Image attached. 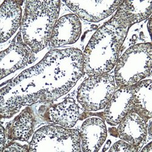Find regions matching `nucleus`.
I'll return each instance as SVG.
<instances>
[{
	"label": "nucleus",
	"instance_id": "7ed1b4c3",
	"mask_svg": "<svg viewBox=\"0 0 152 152\" xmlns=\"http://www.w3.org/2000/svg\"><path fill=\"white\" fill-rule=\"evenodd\" d=\"M60 1H27L21 24L23 41L35 53L50 43L57 21Z\"/></svg>",
	"mask_w": 152,
	"mask_h": 152
},
{
	"label": "nucleus",
	"instance_id": "1a4fd4ad",
	"mask_svg": "<svg viewBox=\"0 0 152 152\" xmlns=\"http://www.w3.org/2000/svg\"><path fill=\"white\" fill-rule=\"evenodd\" d=\"M147 121L136 111H131L119 124V137L122 141L139 148L147 134Z\"/></svg>",
	"mask_w": 152,
	"mask_h": 152
},
{
	"label": "nucleus",
	"instance_id": "9d476101",
	"mask_svg": "<svg viewBox=\"0 0 152 152\" xmlns=\"http://www.w3.org/2000/svg\"><path fill=\"white\" fill-rule=\"evenodd\" d=\"M82 32L79 17L75 14H68L60 18L55 24L50 44L57 48L75 43Z\"/></svg>",
	"mask_w": 152,
	"mask_h": 152
},
{
	"label": "nucleus",
	"instance_id": "20e7f679",
	"mask_svg": "<svg viewBox=\"0 0 152 152\" xmlns=\"http://www.w3.org/2000/svg\"><path fill=\"white\" fill-rule=\"evenodd\" d=\"M152 46L150 43L129 48L118 60L115 71V83L119 88L134 85L150 74Z\"/></svg>",
	"mask_w": 152,
	"mask_h": 152
},
{
	"label": "nucleus",
	"instance_id": "423d86ee",
	"mask_svg": "<svg viewBox=\"0 0 152 152\" xmlns=\"http://www.w3.org/2000/svg\"><path fill=\"white\" fill-rule=\"evenodd\" d=\"M116 83L112 75H90L80 85L77 100L86 111H95L107 106L115 93Z\"/></svg>",
	"mask_w": 152,
	"mask_h": 152
},
{
	"label": "nucleus",
	"instance_id": "39448f33",
	"mask_svg": "<svg viewBox=\"0 0 152 152\" xmlns=\"http://www.w3.org/2000/svg\"><path fill=\"white\" fill-rule=\"evenodd\" d=\"M80 132L75 129L48 125L38 130L29 151H80Z\"/></svg>",
	"mask_w": 152,
	"mask_h": 152
},
{
	"label": "nucleus",
	"instance_id": "a211bd4d",
	"mask_svg": "<svg viewBox=\"0 0 152 152\" xmlns=\"http://www.w3.org/2000/svg\"><path fill=\"white\" fill-rule=\"evenodd\" d=\"M138 147L124 141H119L114 144L110 151H137Z\"/></svg>",
	"mask_w": 152,
	"mask_h": 152
},
{
	"label": "nucleus",
	"instance_id": "ddd939ff",
	"mask_svg": "<svg viewBox=\"0 0 152 152\" xmlns=\"http://www.w3.org/2000/svg\"><path fill=\"white\" fill-rule=\"evenodd\" d=\"M79 118V108L71 98L50 107L45 113V118L48 122L66 129L73 127Z\"/></svg>",
	"mask_w": 152,
	"mask_h": 152
},
{
	"label": "nucleus",
	"instance_id": "f3484780",
	"mask_svg": "<svg viewBox=\"0 0 152 152\" xmlns=\"http://www.w3.org/2000/svg\"><path fill=\"white\" fill-rule=\"evenodd\" d=\"M152 1H123L119 9L133 25L148 18L151 14Z\"/></svg>",
	"mask_w": 152,
	"mask_h": 152
},
{
	"label": "nucleus",
	"instance_id": "9b49d317",
	"mask_svg": "<svg viewBox=\"0 0 152 152\" xmlns=\"http://www.w3.org/2000/svg\"><path fill=\"white\" fill-rule=\"evenodd\" d=\"M31 51L26 44L20 41L12 43L7 49L1 51V79L26 65L30 59Z\"/></svg>",
	"mask_w": 152,
	"mask_h": 152
},
{
	"label": "nucleus",
	"instance_id": "2eb2a0df",
	"mask_svg": "<svg viewBox=\"0 0 152 152\" xmlns=\"http://www.w3.org/2000/svg\"><path fill=\"white\" fill-rule=\"evenodd\" d=\"M35 123L34 113L27 107L7 126L6 134L11 141H27L31 136Z\"/></svg>",
	"mask_w": 152,
	"mask_h": 152
},
{
	"label": "nucleus",
	"instance_id": "f257e3e1",
	"mask_svg": "<svg viewBox=\"0 0 152 152\" xmlns=\"http://www.w3.org/2000/svg\"><path fill=\"white\" fill-rule=\"evenodd\" d=\"M83 53L68 48L48 52L1 90V115L10 118L23 106L50 102L67 93L82 77Z\"/></svg>",
	"mask_w": 152,
	"mask_h": 152
},
{
	"label": "nucleus",
	"instance_id": "f8f14e48",
	"mask_svg": "<svg viewBox=\"0 0 152 152\" xmlns=\"http://www.w3.org/2000/svg\"><path fill=\"white\" fill-rule=\"evenodd\" d=\"M107 130L104 122L97 118L86 119L80 132L82 151H97L105 142Z\"/></svg>",
	"mask_w": 152,
	"mask_h": 152
},
{
	"label": "nucleus",
	"instance_id": "6ab92c4d",
	"mask_svg": "<svg viewBox=\"0 0 152 152\" xmlns=\"http://www.w3.org/2000/svg\"><path fill=\"white\" fill-rule=\"evenodd\" d=\"M3 151H29V147L18 143H11L4 148Z\"/></svg>",
	"mask_w": 152,
	"mask_h": 152
},
{
	"label": "nucleus",
	"instance_id": "412c9836",
	"mask_svg": "<svg viewBox=\"0 0 152 152\" xmlns=\"http://www.w3.org/2000/svg\"><path fill=\"white\" fill-rule=\"evenodd\" d=\"M142 151H149V152H152V149H151V142H150L148 144H147L142 150Z\"/></svg>",
	"mask_w": 152,
	"mask_h": 152
},
{
	"label": "nucleus",
	"instance_id": "6e6552de",
	"mask_svg": "<svg viewBox=\"0 0 152 152\" xmlns=\"http://www.w3.org/2000/svg\"><path fill=\"white\" fill-rule=\"evenodd\" d=\"M134 86H123L114 93L105 107L104 117L106 122L113 126L120 123L122 119L134 108Z\"/></svg>",
	"mask_w": 152,
	"mask_h": 152
},
{
	"label": "nucleus",
	"instance_id": "dca6fc26",
	"mask_svg": "<svg viewBox=\"0 0 152 152\" xmlns=\"http://www.w3.org/2000/svg\"><path fill=\"white\" fill-rule=\"evenodd\" d=\"M133 110L147 119L151 118V89L150 79L142 80L133 85Z\"/></svg>",
	"mask_w": 152,
	"mask_h": 152
},
{
	"label": "nucleus",
	"instance_id": "f03ea898",
	"mask_svg": "<svg viewBox=\"0 0 152 152\" xmlns=\"http://www.w3.org/2000/svg\"><path fill=\"white\" fill-rule=\"evenodd\" d=\"M132 25L118 9L115 15L97 30L88 43L83 54L84 72L90 76L102 75L115 67Z\"/></svg>",
	"mask_w": 152,
	"mask_h": 152
},
{
	"label": "nucleus",
	"instance_id": "0eeeda50",
	"mask_svg": "<svg viewBox=\"0 0 152 152\" xmlns=\"http://www.w3.org/2000/svg\"><path fill=\"white\" fill-rule=\"evenodd\" d=\"M123 1H66V6L79 18L99 22L111 15Z\"/></svg>",
	"mask_w": 152,
	"mask_h": 152
},
{
	"label": "nucleus",
	"instance_id": "4468645a",
	"mask_svg": "<svg viewBox=\"0 0 152 152\" xmlns=\"http://www.w3.org/2000/svg\"><path fill=\"white\" fill-rule=\"evenodd\" d=\"M21 1H5L0 9L1 43L8 40L21 24Z\"/></svg>",
	"mask_w": 152,
	"mask_h": 152
},
{
	"label": "nucleus",
	"instance_id": "aec40b11",
	"mask_svg": "<svg viewBox=\"0 0 152 152\" xmlns=\"http://www.w3.org/2000/svg\"><path fill=\"white\" fill-rule=\"evenodd\" d=\"M5 144V130L1 126V145H0V151H3Z\"/></svg>",
	"mask_w": 152,
	"mask_h": 152
}]
</instances>
